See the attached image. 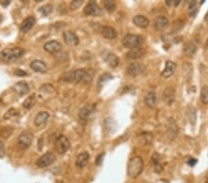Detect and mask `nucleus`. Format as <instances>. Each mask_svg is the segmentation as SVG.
<instances>
[{"mask_svg":"<svg viewBox=\"0 0 208 183\" xmlns=\"http://www.w3.org/2000/svg\"><path fill=\"white\" fill-rule=\"evenodd\" d=\"M163 99L167 106H171L175 100V91L173 88L167 87L163 94Z\"/></svg>","mask_w":208,"mask_h":183,"instance_id":"16","label":"nucleus"},{"mask_svg":"<svg viewBox=\"0 0 208 183\" xmlns=\"http://www.w3.org/2000/svg\"><path fill=\"white\" fill-rule=\"evenodd\" d=\"M102 34L106 39H108V40L115 39L117 37V35H118L117 30L114 28L110 27V26H105V27H104L102 29Z\"/></svg>","mask_w":208,"mask_h":183,"instance_id":"21","label":"nucleus"},{"mask_svg":"<svg viewBox=\"0 0 208 183\" xmlns=\"http://www.w3.org/2000/svg\"><path fill=\"white\" fill-rule=\"evenodd\" d=\"M104 156H105V154L102 152V154H100L96 157V159H95V165L96 166H101V164L103 163V160H104Z\"/></svg>","mask_w":208,"mask_h":183,"instance_id":"39","label":"nucleus"},{"mask_svg":"<svg viewBox=\"0 0 208 183\" xmlns=\"http://www.w3.org/2000/svg\"><path fill=\"white\" fill-rule=\"evenodd\" d=\"M144 54H145V50L144 48L137 47L134 49H130L127 53V57L129 59H138V58H141L142 56H144Z\"/></svg>","mask_w":208,"mask_h":183,"instance_id":"20","label":"nucleus"},{"mask_svg":"<svg viewBox=\"0 0 208 183\" xmlns=\"http://www.w3.org/2000/svg\"><path fill=\"white\" fill-rule=\"evenodd\" d=\"M187 163H188V165L189 166H191V167H193L196 163H197V160L195 159V158H192V157H191V158H189L188 159V161H187Z\"/></svg>","mask_w":208,"mask_h":183,"instance_id":"42","label":"nucleus"},{"mask_svg":"<svg viewBox=\"0 0 208 183\" xmlns=\"http://www.w3.org/2000/svg\"><path fill=\"white\" fill-rule=\"evenodd\" d=\"M35 24V19H34L32 16H30L28 18H26L20 25V30L22 33H28L30 30L32 29V27Z\"/></svg>","mask_w":208,"mask_h":183,"instance_id":"18","label":"nucleus"},{"mask_svg":"<svg viewBox=\"0 0 208 183\" xmlns=\"http://www.w3.org/2000/svg\"><path fill=\"white\" fill-rule=\"evenodd\" d=\"M166 5L167 6H173V7H178L179 5H180V3H181V1L180 0H166Z\"/></svg>","mask_w":208,"mask_h":183,"instance_id":"38","label":"nucleus"},{"mask_svg":"<svg viewBox=\"0 0 208 183\" xmlns=\"http://www.w3.org/2000/svg\"><path fill=\"white\" fill-rule=\"evenodd\" d=\"M196 50L197 46L192 41L187 42L183 46V54L187 56H192L196 53Z\"/></svg>","mask_w":208,"mask_h":183,"instance_id":"24","label":"nucleus"},{"mask_svg":"<svg viewBox=\"0 0 208 183\" xmlns=\"http://www.w3.org/2000/svg\"><path fill=\"white\" fill-rule=\"evenodd\" d=\"M63 38L67 45L71 46H76L80 43V40L76 35V34H74L71 30H65L63 33Z\"/></svg>","mask_w":208,"mask_h":183,"instance_id":"10","label":"nucleus"},{"mask_svg":"<svg viewBox=\"0 0 208 183\" xmlns=\"http://www.w3.org/2000/svg\"><path fill=\"white\" fill-rule=\"evenodd\" d=\"M82 0H74V1H72V2L71 3V9L72 10L77 9L78 8H80V7L82 6Z\"/></svg>","mask_w":208,"mask_h":183,"instance_id":"36","label":"nucleus"},{"mask_svg":"<svg viewBox=\"0 0 208 183\" xmlns=\"http://www.w3.org/2000/svg\"><path fill=\"white\" fill-rule=\"evenodd\" d=\"M12 89H13V91L15 92V93L18 95H20V96L25 95H27L29 92H30V87L27 84V82H25V81H19V82H17L15 85H13Z\"/></svg>","mask_w":208,"mask_h":183,"instance_id":"11","label":"nucleus"},{"mask_svg":"<svg viewBox=\"0 0 208 183\" xmlns=\"http://www.w3.org/2000/svg\"><path fill=\"white\" fill-rule=\"evenodd\" d=\"M167 132L168 135L171 138H175L179 132V128L176 124V122L173 120L172 118L168 120V125H167Z\"/></svg>","mask_w":208,"mask_h":183,"instance_id":"26","label":"nucleus"},{"mask_svg":"<svg viewBox=\"0 0 208 183\" xmlns=\"http://www.w3.org/2000/svg\"><path fill=\"white\" fill-rule=\"evenodd\" d=\"M144 169V161L141 156L132 157L128 164V175L131 178H136L140 176Z\"/></svg>","mask_w":208,"mask_h":183,"instance_id":"1","label":"nucleus"},{"mask_svg":"<svg viewBox=\"0 0 208 183\" xmlns=\"http://www.w3.org/2000/svg\"><path fill=\"white\" fill-rule=\"evenodd\" d=\"M201 101L203 104H208V87L203 86L201 90Z\"/></svg>","mask_w":208,"mask_h":183,"instance_id":"32","label":"nucleus"},{"mask_svg":"<svg viewBox=\"0 0 208 183\" xmlns=\"http://www.w3.org/2000/svg\"><path fill=\"white\" fill-rule=\"evenodd\" d=\"M204 183H208V174H207V176H206V179H205V182Z\"/></svg>","mask_w":208,"mask_h":183,"instance_id":"45","label":"nucleus"},{"mask_svg":"<svg viewBox=\"0 0 208 183\" xmlns=\"http://www.w3.org/2000/svg\"><path fill=\"white\" fill-rule=\"evenodd\" d=\"M6 155V147L2 141H0V158H3Z\"/></svg>","mask_w":208,"mask_h":183,"instance_id":"37","label":"nucleus"},{"mask_svg":"<svg viewBox=\"0 0 208 183\" xmlns=\"http://www.w3.org/2000/svg\"><path fill=\"white\" fill-rule=\"evenodd\" d=\"M93 112V106H91L88 105V106H83V107L80 110V112H79V117H80V118L82 119V120H87V119L90 117V116L92 115Z\"/></svg>","mask_w":208,"mask_h":183,"instance_id":"27","label":"nucleus"},{"mask_svg":"<svg viewBox=\"0 0 208 183\" xmlns=\"http://www.w3.org/2000/svg\"><path fill=\"white\" fill-rule=\"evenodd\" d=\"M48 118H49V113L46 111H41L34 117V124L37 127H42L46 123Z\"/></svg>","mask_w":208,"mask_h":183,"instance_id":"14","label":"nucleus"},{"mask_svg":"<svg viewBox=\"0 0 208 183\" xmlns=\"http://www.w3.org/2000/svg\"><path fill=\"white\" fill-rule=\"evenodd\" d=\"M11 133H12V129H10L9 127H5L1 130V135L4 138H9Z\"/></svg>","mask_w":208,"mask_h":183,"instance_id":"35","label":"nucleus"},{"mask_svg":"<svg viewBox=\"0 0 208 183\" xmlns=\"http://www.w3.org/2000/svg\"><path fill=\"white\" fill-rule=\"evenodd\" d=\"M59 80L65 82L67 81V82H76V83H79L82 81H87L88 73L86 72L85 70L80 69V70H76L71 72H68L66 74H63Z\"/></svg>","mask_w":208,"mask_h":183,"instance_id":"2","label":"nucleus"},{"mask_svg":"<svg viewBox=\"0 0 208 183\" xmlns=\"http://www.w3.org/2000/svg\"><path fill=\"white\" fill-rule=\"evenodd\" d=\"M89 158H90V156H89L88 152H82V154H80L77 156V159H76V167H79V168H83L88 164Z\"/></svg>","mask_w":208,"mask_h":183,"instance_id":"23","label":"nucleus"},{"mask_svg":"<svg viewBox=\"0 0 208 183\" xmlns=\"http://www.w3.org/2000/svg\"><path fill=\"white\" fill-rule=\"evenodd\" d=\"M132 21L139 28H146L149 26V23H150L149 20L143 15H136L132 19Z\"/></svg>","mask_w":208,"mask_h":183,"instance_id":"19","label":"nucleus"},{"mask_svg":"<svg viewBox=\"0 0 208 183\" xmlns=\"http://www.w3.org/2000/svg\"><path fill=\"white\" fill-rule=\"evenodd\" d=\"M168 20L165 16H158L154 20V27L156 30H163L168 26Z\"/></svg>","mask_w":208,"mask_h":183,"instance_id":"15","label":"nucleus"},{"mask_svg":"<svg viewBox=\"0 0 208 183\" xmlns=\"http://www.w3.org/2000/svg\"><path fill=\"white\" fill-rule=\"evenodd\" d=\"M110 79H112V76L109 73H104V74H102L100 76L99 80H98V83H97L98 84V87L101 88L104 85V83L107 82L108 81H109Z\"/></svg>","mask_w":208,"mask_h":183,"instance_id":"30","label":"nucleus"},{"mask_svg":"<svg viewBox=\"0 0 208 183\" xmlns=\"http://www.w3.org/2000/svg\"><path fill=\"white\" fill-rule=\"evenodd\" d=\"M152 162H153L154 167H155V171H156L157 173L161 172L162 171V166L160 164V156H159L158 154H156V152H155V154L153 155Z\"/></svg>","mask_w":208,"mask_h":183,"instance_id":"29","label":"nucleus"},{"mask_svg":"<svg viewBox=\"0 0 208 183\" xmlns=\"http://www.w3.org/2000/svg\"><path fill=\"white\" fill-rule=\"evenodd\" d=\"M156 101H157L156 95L154 93V92H149L144 97V102H145L146 106H149L150 108H155L156 106Z\"/></svg>","mask_w":208,"mask_h":183,"instance_id":"25","label":"nucleus"},{"mask_svg":"<svg viewBox=\"0 0 208 183\" xmlns=\"http://www.w3.org/2000/svg\"><path fill=\"white\" fill-rule=\"evenodd\" d=\"M108 120H109V123L110 124H108L107 121H105V128L108 131V132H113L116 130V126H117L116 125V122L112 118H108Z\"/></svg>","mask_w":208,"mask_h":183,"instance_id":"33","label":"nucleus"},{"mask_svg":"<svg viewBox=\"0 0 208 183\" xmlns=\"http://www.w3.org/2000/svg\"><path fill=\"white\" fill-rule=\"evenodd\" d=\"M32 141H33V136L31 132H28V131L22 132L18 138L19 145L22 149H28L31 145Z\"/></svg>","mask_w":208,"mask_h":183,"instance_id":"7","label":"nucleus"},{"mask_svg":"<svg viewBox=\"0 0 208 183\" xmlns=\"http://www.w3.org/2000/svg\"><path fill=\"white\" fill-rule=\"evenodd\" d=\"M14 112H16V110L14 109V108H11L6 115H5V118L7 119V118H9L11 116H13V115H15V113Z\"/></svg>","mask_w":208,"mask_h":183,"instance_id":"41","label":"nucleus"},{"mask_svg":"<svg viewBox=\"0 0 208 183\" xmlns=\"http://www.w3.org/2000/svg\"><path fill=\"white\" fill-rule=\"evenodd\" d=\"M14 73H15L17 76H20V77H25V76H27V73H26L25 71L21 70H15Z\"/></svg>","mask_w":208,"mask_h":183,"instance_id":"40","label":"nucleus"},{"mask_svg":"<svg viewBox=\"0 0 208 183\" xmlns=\"http://www.w3.org/2000/svg\"><path fill=\"white\" fill-rule=\"evenodd\" d=\"M196 5H197V2H196V1H192V2L190 3V5H189V9H190L191 11L193 10V9H195Z\"/></svg>","mask_w":208,"mask_h":183,"instance_id":"43","label":"nucleus"},{"mask_svg":"<svg viewBox=\"0 0 208 183\" xmlns=\"http://www.w3.org/2000/svg\"><path fill=\"white\" fill-rule=\"evenodd\" d=\"M44 49H45V51H46L47 53H50V54L57 53L61 50V45L59 42L52 40V41H49L45 44Z\"/></svg>","mask_w":208,"mask_h":183,"instance_id":"12","label":"nucleus"},{"mask_svg":"<svg viewBox=\"0 0 208 183\" xmlns=\"http://www.w3.org/2000/svg\"><path fill=\"white\" fill-rule=\"evenodd\" d=\"M105 61L107 62V64L111 67V68H116L119 63V58L118 56H116L115 54L113 53H108L105 56Z\"/></svg>","mask_w":208,"mask_h":183,"instance_id":"22","label":"nucleus"},{"mask_svg":"<svg viewBox=\"0 0 208 183\" xmlns=\"http://www.w3.org/2000/svg\"><path fill=\"white\" fill-rule=\"evenodd\" d=\"M104 7H105V9L110 13L114 12L115 9H116L115 2L114 1H110V0H106V1H104Z\"/></svg>","mask_w":208,"mask_h":183,"instance_id":"31","label":"nucleus"},{"mask_svg":"<svg viewBox=\"0 0 208 183\" xmlns=\"http://www.w3.org/2000/svg\"><path fill=\"white\" fill-rule=\"evenodd\" d=\"M206 45L208 46V40H207V42H206Z\"/></svg>","mask_w":208,"mask_h":183,"instance_id":"46","label":"nucleus"},{"mask_svg":"<svg viewBox=\"0 0 208 183\" xmlns=\"http://www.w3.org/2000/svg\"><path fill=\"white\" fill-rule=\"evenodd\" d=\"M30 68L35 72H40L44 73L47 70V66L46 64L42 60H33L30 64Z\"/></svg>","mask_w":208,"mask_h":183,"instance_id":"13","label":"nucleus"},{"mask_svg":"<svg viewBox=\"0 0 208 183\" xmlns=\"http://www.w3.org/2000/svg\"><path fill=\"white\" fill-rule=\"evenodd\" d=\"M24 54V50L20 47L13 48H5L0 53V58L4 61H12L17 58H20Z\"/></svg>","mask_w":208,"mask_h":183,"instance_id":"3","label":"nucleus"},{"mask_svg":"<svg viewBox=\"0 0 208 183\" xmlns=\"http://www.w3.org/2000/svg\"><path fill=\"white\" fill-rule=\"evenodd\" d=\"M144 66L141 63L133 62L130 63L127 68V73L130 77H136L138 75H141L144 71Z\"/></svg>","mask_w":208,"mask_h":183,"instance_id":"8","label":"nucleus"},{"mask_svg":"<svg viewBox=\"0 0 208 183\" xmlns=\"http://www.w3.org/2000/svg\"><path fill=\"white\" fill-rule=\"evenodd\" d=\"M56 161V156L53 152H47L45 155H43L37 161H36V166L40 168H44L46 167H49Z\"/></svg>","mask_w":208,"mask_h":183,"instance_id":"6","label":"nucleus"},{"mask_svg":"<svg viewBox=\"0 0 208 183\" xmlns=\"http://www.w3.org/2000/svg\"><path fill=\"white\" fill-rule=\"evenodd\" d=\"M36 104V97L35 95H31L30 97H28L22 104L23 107L25 109H31L32 106H34V105Z\"/></svg>","mask_w":208,"mask_h":183,"instance_id":"28","label":"nucleus"},{"mask_svg":"<svg viewBox=\"0 0 208 183\" xmlns=\"http://www.w3.org/2000/svg\"><path fill=\"white\" fill-rule=\"evenodd\" d=\"M83 13L86 15V16H96V17H99L103 14V11L102 9L99 8V6L92 1L90 3H88L83 10Z\"/></svg>","mask_w":208,"mask_h":183,"instance_id":"9","label":"nucleus"},{"mask_svg":"<svg viewBox=\"0 0 208 183\" xmlns=\"http://www.w3.org/2000/svg\"><path fill=\"white\" fill-rule=\"evenodd\" d=\"M176 68H177V65L173 62V61H166V65H165V70H164V71L162 72L161 75L164 78H169L174 74Z\"/></svg>","mask_w":208,"mask_h":183,"instance_id":"17","label":"nucleus"},{"mask_svg":"<svg viewBox=\"0 0 208 183\" xmlns=\"http://www.w3.org/2000/svg\"><path fill=\"white\" fill-rule=\"evenodd\" d=\"M143 43V37L140 35H136L132 34H126L122 39V44L126 48L134 49L139 47L141 44Z\"/></svg>","mask_w":208,"mask_h":183,"instance_id":"4","label":"nucleus"},{"mask_svg":"<svg viewBox=\"0 0 208 183\" xmlns=\"http://www.w3.org/2000/svg\"><path fill=\"white\" fill-rule=\"evenodd\" d=\"M39 11H40V13H41L43 16H48L49 14L52 13V11H53V7H52L51 5H49V4H47V5H45L44 7H42V8L39 9Z\"/></svg>","mask_w":208,"mask_h":183,"instance_id":"34","label":"nucleus"},{"mask_svg":"<svg viewBox=\"0 0 208 183\" xmlns=\"http://www.w3.org/2000/svg\"><path fill=\"white\" fill-rule=\"evenodd\" d=\"M9 3H10L9 1H5V2H4V1H1V2H0V4H2V5H3V6H5V7H6V6H8Z\"/></svg>","mask_w":208,"mask_h":183,"instance_id":"44","label":"nucleus"},{"mask_svg":"<svg viewBox=\"0 0 208 183\" xmlns=\"http://www.w3.org/2000/svg\"><path fill=\"white\" fill-rule=\"evenodd\" d=\"M69 147H71V142H69L68 139L66 136L60 135L56 139L55 149L59 155H64L65 152L68 151Z\"/></svg>","mask_w":208,"mask_h":183,"instance_id":"5","label":"nucleus"}]
</instances>
